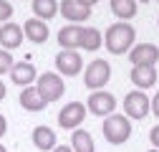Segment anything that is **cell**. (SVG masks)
Listing matches in <instances>:
<instances>
[{
  "mask_svg": "<svg viewBox=\"0 0 159 152\" xmlns=\"http://www.w3.org/2000/svg\"><path fill=\"white\" fill-rule=\"evenodd\" d=\"M13 64H15V61H13L10 51H5V48H3V51H0V76H3V74H8V71L13 69Z\"/></svg>",
  "mask_w": 159,
  "mask_h": 152,
  "instance_id": "7402d4cb",
  "label": "cell"
},
{
  "mask_svg": "<svg viewBox=\"0 0 159 152\" xmlns=\"http://www.w3.org/2000/svg\"><path fill=\"white\" fill-rule=\"evenodd\" d=\"M20 107L25 109V112H43L46 109V102H43V97L38 94V89L35 86H23V91H20Z\"/></svg>",
  "mask_w": 159,
  "mask_h": 152,
  "instance_id": "2e32d148",
  "label": "cell"
},
{
  "mask_svg": "<svg viewBox=\"0 0 159 152\" xmlns=\"http://www.w3.org/2000/svg\"><path fill=\"white\" fill-rule=\"evenodd\" d=\"M38 21H51V18L58 13V0H33V8Z\"/></svg>",
  "mask_w": 159,
  "mask_h": 152,
  "instance_id": "d6986e66",
  "label": "cell"
},
{
  "mask_svg": "<svg viewBox=\"0 0 159 152\" xmlns=\"http://www.w3.org/2000/svg\"><path fill=\"white\" fill-rule=\"evenodd\" d=\"M58 13L71 23H81V21H89L91 18V8H84L78 0H61L58 3Z\"/></svg>",
  "mask_w": 159,
  "mask_h": 152,
  "instance_id": "30bf717a",
  "label": "cell"
},
{
  "mask_svg": "<svg viewBox=\"0 0 159 152\" xmlns=\"http://www.w3.org/2000/svg\"><path fill=\"white\" fill-rule=\"evenodd\" d=\"M23 28L20 26H18V23H3V26H0V46H3L5 51H13V48H18V46H20L23 43Z\"/></svg>",
  "mask_w": 159,
  "mask_h": 152,
  "instance_id": "8fae6325",
  "label": "cell"
},
{
  "mask_svg": "<svg viewBox=\"0 0 159 152\" xmlns=\"http://www.w3.org/2000/svg\"><path fill=\"white\" fill-rule=\"evenodd\" d=\"M139 3H152V0H139Z\"/></svg>",
  "mask_w": 159,
  "mask_h": 152,
  "instance_id": "4dcf8cb0",
  "label": "cell"
},
{
  "mask_svg": "<svg viewBox=\"0 0 159 152\" xmlns=\"http://www.w3.org/2000/svg\"><path fill=\"white\" fill-rule=\"evenodd\" d=\"M8 74H10L13 84H18V86H30V84L38 79L35 66L28 64V61H18V64H13V69H10Z\"/></svg>",
  "mask_w": 159,
  "mask_h": 152,
  "instance_id": "7c38bea8",
  "label": "cell"
},
{
  "mask_svg": "<svg viewBox=\"0 0 159 152\" xmlns=\"http://www.w3.org/2000/svg\"><path fill=\"white\" fill-rule=\"evenodd\" d=\"M78 3H81V5H84V8H93V5H96V3H98V0H78Z\"/></svg>",
  "mask_w": 159,
  "mask_h": 152,
  "instance_id": "83f0119b",
  "label": "cell"
},
{
  "mask_svg": "<svg viewBox=\"0 0 159 152\" xmlns=\"http://www.w3.org/2000/svg\"><path fill=\"white\" fill-rule=\"evenodd\" d=\"M71 150H73V152H96V147H93V137L89 135L86 129L76 127L73 135H71Z\"/></svg>",
  "mask_w": 159,
  "mask_h": 152,
  "instance_id": "ac0fdd59",
  "label": "cell"
},
{
  "mask_svg": "<svg viewBox=\"0 0 159 152\" xmlns=\"http://www.w3.org/2000/svg\"><path fill=\"white\" fill-rule=\"evenodd\" d=\"M86 112L96 114V117H109V114L116 112V97L109 91H91V97L86 102Z\"/></svg>",
  "mask_w": 159,
  "mask_h": 152,
  "instance_id": "5b68a950",
  "label": "cell"
},
{
  "mask_svg": "<svg viewBox=\"0 0 159 152\" xmlns=\"http://www.w3.org/2000/svg\"><path fill=\"white\" fill-rule=\"evenodd\" d=\"M5 132H8V122H5V117H3V114H0V137H3Z\"/></svg>",
  "mask_w": 159,
  "mask_h": 152,
  "instance_id": "484cf974",
  "label": "cell"
},
{
  "mask_svg": "<svg viewBox=\"0 0 159 152\" xmlns=\"http://www.w3.org/2000/svg\"><path fill=\"white\" fill-rule=\"evenodd\" d=\"M10 18H13V5L8 3V0H0V26L8 23Z\"/></svg>",
  "mask_w": 159,
  "mask_h": 152,
  "instance_id": "603a6c76",
  "label": "cell"
},
{
  "mask_svg": "<svg viewBox=\"0 0 159 152\" xmlns=\"http://www.w3.org/2000/svg\"><path fill=\"white\" fill-rule=\"evenodd\" d=\"M51 152H73V150H71V147H66V145H56Z\"/></svg>",
  "mask_w": 159,
  "mask_h": 152,
  "instance_id": "4316f807",
  "label": "cell"
},
{
  "mask_svg": "<svg viewBox=\"0 0 159 152\" xmlns=\"http://www.w3.org/2000/svg\"><path fill=\"white\" fill-rule=\"evenodd\" d=\"M81 26L78 23H68L63 26L61 31H58V46H61L63 51H76L78 43H81Z\"/></svg>",
  "mask_w": 159,
  "mask_h": 152,
  "instance_id": "4fadbf2b",
  "label": "cell"
},
{
  "mask_svg": "<svg viewBox=\"0 0 159 152\" xmlns=\"http://www.w3.org/2000/svg\"><path fill=\"white\" fill-rule=\"evenodd\" d=\"M23 36L33 43H46L48 41V26L46 21H38V18H28L23 23Z\"/></svg>",
  "mask_w": 159,
  "mask_h": 152,
  "instance_id": "5bb4252c",
  "label": "cell"
},
{
  "mask_svg": "<svg viewBox=\"0 0 159 152\" xmlns=\"http://www.w3.org/2000/svg\"><path fill=\"white\" fill-rule=\"evenodd\" d=\"M33 145L41 150V152H51L56 145H58V140H56V132L51 129V127H35L33 129Z\"/></svg>",
  "mask_w": 159,
  "mask_h": 152,
  "instance_id": "e0dca14e",
  "label": "cell"
},
{
  "mask_svg": "<svg viewBox=\"0 0 159 152\" xmlns=\"http://www.w3.org/2000/svg\"><path fill=\"white\" fill-rule=\"evenodd\" d=\"M109 79H111V66H109V61H104V59H93V61L86 66V71H84V84H86V89H91V91L104 89V86L109 84Z\"/></svg>",
  "mask_w": 159,
  "mask_h": 152,
  "instance_id": "277c9868",
  "label": "cell"
},
{
  "mask_svg": "<svg viewBox=\"0 0 159 152\" xmlns=\"http://www.w3.org/2000/svg\"><path fill=\"white\" fill-rule=\"evenodd\" d=\"M5 94H8V89H5V84H3V81H0V102L5 99Z\"/></svg>",
  "mask_w": 159,
  "mask_h": 152,
  "instance_id": "f1b7e54d",
  "label": "cell"
},
{
  "mask_svg": "<svg viewBox=\"0 0 159 152\" xmlns=\"http://www.w3.org/2000/svg\"><path fill=\"white\" fill-rule=\"evenodd\" d=\"M149 140H152L154 150H159V124H157V127H152V132H149Z\"/></svg>",
  "mask_w": 159,
  "mask_h": 152,
  "instance_id": "cb8c5ba5",
  "label": "cell"
},
{
  "mask_svg": "<svg viewBox=\"0 0 159 152\" xmlns=\"http://www.w3.org/2000/svg\"><path fill=\"white\" fill-rule=\"evenodd\" d=\"M101 132H104V140L109 145H124L131 137V122L124 114H109V117H104Z\"/></svg>",
  "mask_w": 159,
  "mask_h": 152,
  "instance_id": "7a4b0ae2",
  "label": "cell"
},
{
  "mask_svg": "<svg viewBox=\"0 0 159 152\" xmlns=\"http://www.w3.org/2000/svg\"><path fill=\"white\" fill-rule=\"evenodd\" d=\"M111 13L119 21H129L136 15V0H111Z\"/></svg>",
  "mask_w": 159,
  "mask_h": 152,
  "instance_id": "ffe728a7",
  "label": "cell"
},
{
  "mask_svg": "<svg viewBox=\"0 0 159 152\" xmlns=\"http://www.w3.org/2000/svg\"><path fill=\"white\" fill-rule=\"evenodd\" d=\"M124 112L129 119H144L149 114V97L144 91H129L124 97Z\"/></svg>",
  "mask_w": 159,
  "mask_h": 152,
  "instance_id": "ba28073f",
  "label": "cell"
},
{
  "mask_svg": "<svg viewBox=\"0 0 159 152\" xmlns=\"http://www.w3.org/2000/svg\"><path fill=\"white\" fill-rule=\"evenodd\" d=\"M131 84L139 89V91H144V89H152L157 84V69L149 66V69H142V66H134L131 69Z\"/></svg>",
  "mask_w": 159,
  "mask_h": 152,
  "instance_id": "9a60e30c",
  "label": "cell"
},
{
  "mask_svg": "<svg viewBox=\"0 0 159 152\" xmlns=\"http://www.w3.org/2000/svg\"><path fill=\"white\" fill-rule=\"evenodd\" d=\"M56 69L61 71V76H78L84 69L81 53L78 51H61L56 56Z\"/></svg>",
  "mask_w": 159,
  "mask_h": 152,
  "instance_id": "9c48e42d",
  "label": "cell"
},
{
  "mask_svg": "<svg viewBox=\"0 0 159 152\" xmlns=\"http://www.w3.org/2000/svg\"><path fill=\"white\" fill-rule=\"evenodd\" d=\"M78 48H84V51H98V48H101V31H98V28H84Z\"/></svg>",
  "mask_w": 159,
  "mask_h": 152,
  "instance_id": "44dd1931",
  "label": "cell"
},
{
  "mask_svg": "<svg viewBox=\"0 0 159 152\" xmlns=\"http://www.w3.org/2000/svg\"><path fill=\"white\" fill-rule=\"evenodd\" d=\"M0 152H8V150H5V147H3V145H0Z\"/></svg>",
  "mask_w": 159,
  "mask_h": 152,
  "instance_id": "f546056e",
  "label": "cell"
},
{
  "mask_svg": "<svg viewBox=\"0 0 159 152\" xmlns=\"http://www.w3.org/2000/svg\"><path fill=\"white\" fill-rule=\"evenodd\" d=\"M35 89H38V94L43 97V102H46V104L58 102V99L63 97V91H66L61 74H53V71H46V74L38 76V79H35Z\"/></svg>",
  "mask_w": 159,
  "mask_h": 152,
  "instance_id": "3957f363",
  "label": "cell"
},
{
  "mask_svg": "<svg viewBox=\"0 0 159 152\" xmlns=\"http://www.w3.org/2000/svg\"><path fill=\"white\" fill-rule=\"evenodd\" d=\"M149 112L159 117V91L154 94V99H149Z\"/></svg>",
  "mask_w": 159,
  "mask_h": 152,
  "instance_id": "d4e9b609",
  "label": "cell"
},
{
  "mask_svg": "<svg viewBox=\"0 0 159 152\" xmlns=\"http://www.w3.org/2000/svg\"><path fill=\"white\" fill-rule=\"evenodd\" d=\"M136 41V31L134 26H129L126 21H119L114 26L106 28V36H104V43H106V51L114 53V56H121V53H129L131 46Z\"/></svg>",
  "mask_w": 159,
  "mask_h": 152,
  "instance_id": "6da1fadb",
  "label": "cell"
},
{
  "mask_svg": "<svg viewBox=\"0 0 159 152\" xmlns=\"http://www.w3.org/2000/svg\"><path fill=\"white\" fill-rule=\"evenodd\" d=\"M86 119V104L81 102H68L61 112H58V127L61 129H76Z\"/></svg>",
  "mask_w": 159,
  "mask_h": 152,
  "instance_id": "8992f818",
  "label": "cell"
},
{
  "mask_svg": "<svg viewBox=\"0 0 159 152\" xmlns=\"http://www.w3.org/2000/svg\"><path fill=\"white\" fill-rule=\"evenodd\" d=\"M129 61H131V66H142V69L157 66V61H159V48H157L154 43H134L131 51H129Z\"/></svg>",
  "mask_w": 159,
  "mask_h": 152,
  "instance_id": "52a82bcc",
  "label": "cell"
},
{
  "mask_svg": "<svg viewBox=\"0 0 159 152\" xmlns=\"http://www.w3.org/2000/svg\"><path fill=\"white\" fill-rule=\"evenodd\" d=\"M157 23H159V21H157Z\"/></svg>",
  "mask_w": 159,
  "mask_h": 152,
  "instance_id": "d6a6232c",
  "label": "cell"
},
{
  "mask_svg": "<svg viewBox=\"0 0 159 152\" xmlns=\"http://www.w3.org/2000/svg\"><path fill=\"white\" fill-rule=\"evenodd\" d=\"M149 152H159V150H149Z\"/></svg>",
  "mask_w": 159,
  "mask_h": 152,
  "instance_id": "1f68e13d",
  "label": "cell"
}]
</instances>
